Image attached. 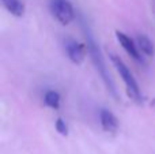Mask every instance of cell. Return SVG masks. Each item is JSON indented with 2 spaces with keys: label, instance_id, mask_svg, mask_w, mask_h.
Listing matches in <instances>:
<instances>
[{
  "label": "cell",
  "instance_id": "6da1fadb",
  "mask_svg": "<svg viewBox=\"0 0 155 154\" xmlns=\"http://www.w3.org/2000/svg\"><path fill=\"white\" fill-rule=\"evenodd\" d=\"M109 56H110V60H112L113 65H114L116 70H117L120 78L123 79L124 85H125L127 94H128L129 98L134 100L135 102L142 104L143 102L142 90H140L139 83L136 82V79H135L134 74L131 72V70L128 68V65H127L125 63H124V60L121 59L117 53H114V52H109Z\"/></svg>",
  "mask_w": 155,
  "mask_h": 154
},
{
  "label": "cell",
  "instance_id": "7a4b0ae2",
  "mask_svg": "<svg viewBox=\"0 0 155 154\" xmlns=\"http://www.w3.org/2000/svg\"><path fill=\"white\" fill-rule=\"evenodd\" d=\"M86 38H87V51L91 57V62H93L94 67H95V70L98 71V74L101 75L102 81H104L105 86L107 87V90L112 93V95H114V97L117 98V90H116L114 83H113L112 78H110V74L107 72V67H106V63H105V59H104V56H102L101 51H99L98 45H97L95 40L91 37V34L87 30H86Z\"/></svg>",
  "mask_w": 155,
  "mask_h": 154
},
{
  "label": "cell",
  "instance_id": "3957f363",
  "mask_svg": "<svg viewBox=\"0 0 155 154\" xmlns=\"http://www.w3.org/2000/svg\"><path fill=\"white\" fill-rule=\"evenodd\" d=\"M49 8L54 19L61 25H70L75 19V10L70 0H51Z\"/></svg>",
  "mask_w": 155,
  "mask_h": 154
},
{
  "label": "cell",
  "instance_id": "277c9868",
  "mask_svg": "<svg viewBox=\"0 0 155 154\" xmlns=\"http://www.w3.org/2000/svg\"><path fill=\"white\" fill-rule=\"evenodd\" d=\"M65 55L74 64H82L86 57V48L80 42H78L74 38H65L64 41Z\"/></svg>",
  "mask_w": 155,
  "mask_h": 154
},
{
  "label": "cell",
  "instance_id": "5b68a950",
  "mask_svg": "<svg viewBox=\"0 0 155 154\" xmlns=\"http://www.w3.org/2000/svg\"><path fill=\"white\" fill-rule=\"evenodd\" d=\"M116 38H117L118 44L123 46V49L132 59L136 60V62H142V53H140L139 48H137V45H136V41L132 40L129 35H127L125 33L120 32V30L116 32Z\"/></svg>",
  "mask_w": 155,
  "mask_h": 154
},
{
  "label": "cell",
  "instance_id": "8992f818",
  "mask_svg": "<svg viewBox=\"0 0 155 154\" xmlns=\"http://www.w3.org/2000/svg\"><path fill=\"white\" fill-rule=\"evenodd\" d=\"M99 124H101L102 130L105 132L116 134L118 130V126H120V122H118L117 116L112 111L102 108L99 111Z\"/></svg>",
  "mask_w": 155,
  "mask_h": 154
},
{
  "label": "cell",
  "instance_id": "52a82bcc",
  "mask_svg": "<svg viewBox=\"0 0 155 154\" xmlns=\"http://www.w3.org/2000/svg\"><path fill=\"white\" fill-rule=\"evenodd\" d=\"M135 41H136V45H137V48H139L140 53H143L147 57L154 56V53H155L154 42L146 34H137L136 38H135Z\"/></svg>",
  "mask_w": 155,
  "mask_h": 154
},
{
  "label": "cell",
  "instance_id": "ba28073f",
  "mask_svg": "<svg viewBox=\"0 0 155 154\" xmlns=\"http://www.w3.org/2000/svg\"><path fill=\"white\" fill-rule=\"evenodd\" d=\"M5 10L14 16H23L25 4L22 0H2Z\"/></svg>",
  "mask_w": 155,
  "mask_h": 154
},
{
  "label": "cell",
  "instance_id": "9c48e42d",
  "mask_svg": "<svg viewBox=\"0 0 155 154\" xmlns=\"http://www.w3.org/2000/svg\"><path fill=\"white\" fill-rule=\"evenodd\" d=\"M44 101H45L46 106H49L51 109H59L60 102H61V97L56 90H48L44 95Z\"/></svg>",
  "mask_w": 155,
  "mask_h": 154
},
{
  "label": "cell",
  "instance_id": "30bf717a",
  "mask_svg": "<svg viewBox=\"0 0 155 154\" xmlns=\"http://www.w3.org/2000/svg\"><path fill=\"white\" fill-rule=\"evenodd\" d=\"M54 126H56V130L57 132L60 134V135H68V127H67V123L64 122V120L61 119V117H59V119L56 120V123H54Z\"/></svg>",
  "mask_w": 155,
  "mask_h": 154
},
{
  "label": "cell",
  "instance_id": "8fae6325",
  "mask_svg": "<svg viewBox=\"0 0 155 154\" xmlns=\"http://www.w3.org/2000/svg\"><path fill=\"white\" fill-rule=\"evenodd\" d=\"M151 106H153V108L155 109V98H154V100H153V101H151Z\"/></svg>",
  "mask_w": 155,
  "mask_h": 154
}]
</instances>
